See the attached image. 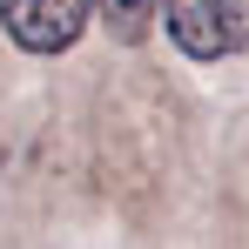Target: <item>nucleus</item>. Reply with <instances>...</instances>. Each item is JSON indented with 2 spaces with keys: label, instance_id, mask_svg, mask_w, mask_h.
Here are the masks:
<instances>
[{
  "label": "nucleus",
  "instance_id": "1",
  "mask_svg": "<svg viewBox=\"0 0 249 249\" xmlns=\"http://www.w3.org/2000/svg\"><path fill=\"white\" fill-rule=\"evenodd\" d=\"M162 34L189 61L249 54V0H162Z\"/></svg>",
  "mask_w": 249,
  "mask_h": 249
},
{
  "label": "nucleus",
  "instance_id": "2",
  "mask_svg": "<svg viewBox=\"0 0 249 249\" xmlns=\"http://www.w3.org/2000/svg\"><path fill=\"white\" fill-rule=\"evenodd\" d=\"M94 20V0H0V27L20 54H68Z\"/></svg>",
  "mask_w": 249,
  "mask_h": 249
},
{
  "label": "nucleus",
  "instance_id": "3",
  "mask_svg": "<svg viewBox=\"0 0 249 249\" xmlns=\"http://www.w3.org/2000/svg\"><path fill=\"white\" fill-rule=\"evenodd\" d=\"M94 14H101L122 41H142V34H148V20L162 14V0H94Z\"/></svg>",
  "mask_w": 249,
  "mask_h": 249
}]
</instances>
